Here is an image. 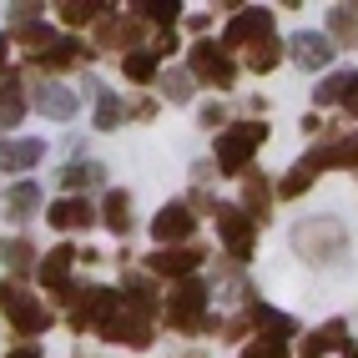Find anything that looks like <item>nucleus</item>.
<instances>
[{"mask_svg":"<svg viewBox=\"0 0 358 358\" xmlns=\"http://www.w3.org/2000/svg\"><path fill=\"white\" fill-rule=\"evenodd\" d=\"M162 318L172 323L177 333H217V338H222V318L207 313V282H197V278L177 282L172 298H166V308H162Z\"/></svg>","mask_w":358,"mask_h":358,"instance_id":"f257e3e1","label":"nucleus"},{"mask_svg":"<svg viewBox=\"0 0 358 358\" xmlns=\"http://www.w3.org/2000/svg\"><path fill=\"white\" fill-rule=\"evenodd\" d=\"M262 141H268V127L262 122H237V127L217 131V172L222 177H243Z\"/></svg>","mask_w":358,"mask_h":358,"instance_id":"f03ea898","label":"nucleus"},{"mask_svg":"<svg viewBox=\"0 0 358 358\" xmlns=\"http://www.w3.org/2000/svg\"><path fill=\"white\" fill-rule=\"evenodd\" d=\"M293 248H298L308 262H328L333 252H343V227L328 222V217H313V222L293 227Z\"/></svg>","mask_w":358,"mask_h":358,"instance_id":"7ed1b4c3","label":"nucleus"},{"mask_svg":"<svg viewBox=\"0 0 358 358\" xmlns=\"http://www.w3.org/2000/svg\"><path fill=\"white\" fill-rule=\"evenodd\" d=\"M217 232H222V243H227V252L237 257V262H248L252 257V243H257V222L248 217L243 207H232V202H217Z\"/></svg>","mask_w":358,"mask_h":358,"instance_id":"20e7f679","label":"nucleus"},{"mask_svg":"<svg viewBox=\"0 0 358 358\" xmlns=\"http://www.w3.org/2000/svg\"><path fill=\"white\" fill-rule=\"evenodd\" d=\"M192 76H197V81H207V86H217V91H232L237 66H232V56L222 51V45L197 41V45H192Z\"/></svg>","mask_w":358,"mask_h":358,"instance_id":"39448f33","label":"nucleus"},{"mask_svg":"<svg viewBox=\"0 0 358 358\" xmlns=\"http://www.w3.org/2000/svg\"><path fill=\"white\" fill-rule=\"evenodd\" d=\"M192 227H197L192 207H187V202H166L157 212V222H152V237L162 248H187V243H192Z\"/></svg>","mask_w":358,"mask_h":358,"instance_id":"423d86ee","label":"nucleus"},{"mask_svg":"<svg viewBox=\"0 0 358 358\" xmlns=\"http://www.w3.org/2000/svg\"><path fill=\"white\" fill-rule=\"evenodd\" d=\"M273 36V10H237L232 15V26L222 31V51H237V45H248V51H252V45L257 41H268Z\"/></svg>","mask_w":358,"mask_h":358,"instance_id":"0eeeda50","label":"nucleus"},{"mask_svg":"<svg viewBox=\"0 0 358 358\" xmlns=\"http://www.w3.org/2000/svg\"><path fill=\"white\" fill-rule=\"evenodd\" d=\"M101 338H111V343H127V348H152V318L147 313H136V308H127L122 303V313H116L106 328H101Z\"/></svg>","mask_w":358,"mask_h":358,"instance_id":"6e6552de","label":"nucleus"},{"mask_svg":"<svg viewBox=\"0 0 358 358\" xmlns=\"http://www.w3.org/2000/svg\"><path fill=\"white\" fill-rule=\"evenodd\" d=\"M323 166H328V157H323V147H313V152H308V157H298L293 166H288V177H282L278 182V197H303L308 192V187H313L318 182V172H323Z\"/></svg>","mask_w":358,"mask_h":358,"instance_id":"1a4fd4ad","label":"nucleus"},{"mask_svg":"<svg viewBox=\"0 0 358 358\" xmlns=\"http://www.w3.org/2000/svg\"><path fill=\"white\" fill-rule=\"evenodd\" d=\"M147 268L182 282V278H192V268H202V248H192V243H187V248H162V252L147 257Z\"/></svg>","mask_w":358,"mask_h":358,"instance_id":"9d476101","label":"nucleus"},{"mask_svg":"<svg viewBox=\"0 0 358 358\" xmlns=\"http://www.w3.org/2000/svg\"><path fill=\"white\" fill-rule=\"evenodd\" d=\"M45 217H51L56 232H86V227H96V207L86 197H56V207Z\"/></svg>","mask_w":358,"mask_h":358,"instance_id":"9b49d317","label":"nucleus"},{"mask_svg":"<svg viewBox=\"0 0 358 358\" xmlns=\"http://www.w3.org/2000/svg\"><path fill=\"white\" fill-rule=\"evenodd\" d=\"M141 20H136V10H111L106 20H96V45H127L131 41V51H136V41H141Z\"/></svg>","mask_w":358,"mask_h":358,"instance_id":"f8f14e48","label":"nucleus"},{"mask_svg":"<svg viewBox=\"0 0 358 358\" xmlns=\"http://www.w3.org/2000/svg\"><path fill=\"white\" fill-rule=\"evenodd\" d=\"M288 51H293V61H298L303 71H323V66L333 61V41H328L323 31H298Z\"/></svg>","mask_w":358,"mask_h":358,"instance_id":"ddd939ff","label":"nucleus"},{"mask_svg":"<svg viewBox=\"0 0 358 358\" xmlns=\"http://www.w3.org/2000/svg\"><path fill=\"white\" fill-rule=\"evenodd\" d=\"M248 323H252V328H262L273 343H288L293 333H298V323H293L288 313H278V308H268V303H252V308H248Z\"/></svg>","mask_w":358,"mask_h":358,"instance_id":"4468645a","label":"nucleus"},{"mask_svg":"<svg viewBox=\"0 0 358 358\" xmlns=\"http://www.w3.org/2000/svg\"><path fill=\"white\" fill-rule=\"evenodd\" d=\"M20 116H26V96H20V76H15V71H0V131L20 127Z\"/></svg>","mask_w":358,"mask_h":358,"instance_id":"2eb2a0df","label":"nucleus"},{"mask_svg":"<svg viewBox=\"0 0 358 358\" xmlns=\"http://www.w3.org/2000/svg\"><path fill=\"white\" fill-rule=\"evenodd\" d=\"M243 212H248V217L262 227V222H268L273 217V187H268V177H243Z\"/></svg>","mask_w":358,"mask_h":358,"instance_id":"dca6fc26","label":"nucleus"},{"mask_svg":"<svg viewBox=\"0 0 358 358\" xmlns=\"http://www.w3.org/2000/svg\"><path fill=\"white\" fill-rule=\"evenodd\" d=\"M36 111L41 116H51V122H66V116H76V91H66L56 81H45L36 91Z\"/></svg>","mask_w":358,"mask_h":358,"instance_id":"f3484780","label":"nucleus"},{"mask_svg":"<svg viewBox=\"0 0 358 358\" xmlns=\"http://www.w3.org/2000/svg\"><path fill=\"white\" fill-rule=\"evenodd\" d=\"M45 157V141H0V172H31Z\"/></svg>","mask_w":358,"mask_h":358,"instance_id":"a211bd4d","label":"nucleus"},{"mask_svg":"<svg viewBox=\"0 0 358 358\" xmlns=\"http://www.w3.org/2000/svg\"><path fill=\"white\" fill-rule=\"evenodd\" d=\"M122 298H127V308H136V313H157V288H152V278L147 273H136V268H127V278H122Z\"/></svg>","mask_w":358,"mask_h":358,"instance_id":"6ab92c4d","label":"nucleus"},{"mask_svg":"<svg viewBox=\"0 0 358 358\" xmlns=\"http://www.w3.org/2000/svg\"><path fill=\"white\" fill-rule=\"evenodd\" d=\"M61 20H66V26L71 31H76V26H91V20H106L116 6H106V0H61Z\"/></svg>","mask_w":358,"mask_h":358,"instance_id":"aec40b11","label":"nucleus"},{"mask_svg":"<svg viewBox=\"0 0 358 358\" xmlns=\"http://www.w3.org/2000/svg\"><path fill=\"white\" fill-rule=\"evenodd\" d=\"M10 328H15V333H26V338H36V333L51 328V308H41L36 298H26L20 308H10Z\"/></svg>","mask_w":358,"mask_h":358,"instance_id":"412c9836","label":"nucleus"},{"mask_svg":"<svg viewBox=\"0 0 358 358\" xmlns=\"http://www.w3.org/2000/svg\"><path fill=\"white\" fill-rule=\"evenodd\" d=\"M0 262H6L15 278H26L31 268H41V262H36V248L26 243V237H0Z\"/></svg>","mask_w":358,"mask_h":358,"instance_id":"4be33fe9","label":"nucleus"},{"mask_svg":"<svg viewBox=\"0 0 358 358\" xmlns=\"http://www.w3.org/2000/svg\"><path fill=\"white\" fill-rule=\"evenodd\" d=\"M333 348H348V323L343 318H333V323H323L313 338L303 343V353L308 358H323V353H333Z\"/></svg>","mask_w":358,"mask_h":358,"instance_id":"5701e85b","label":"nucleus"},{"mask_svg":"<svg viewBox=\"0 0 358 358\" xmlns=\"http://www.w3.org/2000/svg\"><path fill=\"white\" fill-rule=\"evenodd\" d=\"M86 56H91V51H86L76 36H61V41H56V51H51V56H41L36 66H41V71H71V66H81Z\"/></svg>","mask_w":358,"mask_h":358,"instance_id":"b1692460","label":"nucleus"},{"mask_svg":"<svg viewBox=\"0 0 358 358\" xmlns=\"http://www.w3.org/2000/svg\"><path fill=\"white\" fill-rule=\"evenodd\" d=\"M56 41H61V36H56L51 26H45V20H41V26L15 31V51H26V56H36V61H41V56H51V51H56Z\"/></svg>","mask_w":358,"mask_h":358,"instance_id":"393cba45","label":"nucleus"},{"mask_svg":"<svg viewBox=\"0 0 358 358\" xmlns=\"http://www.w3.org/2000/svg\"><path fill=\"white\" fill-rule=\"evenodd\" d=\"M101 222L116 232V237H127L131 232V197L116 187V192H106V202H101Z\"/></svg>","mask_w":358,"mask_h":358,"instance_id":"a878e982","label":"nucleus"},{"mask_svg":"<svg viewBox=\"0 0 358 358\" xmlns=\"http://www.w3.org/2000/svg\"><path fill=\"white\" fill-rule=\"evenodd\" d=\"M177 15H182V0H136V20L141 26H162V31H172L177 26Z\"/></svg>","mask_w":358,"mask_h":358,"instance_id":"bb28decb","label":"nucleus"},{"mask_svg":"<svg viewBox=\"0 0 358 358\" xmlns=\"http://www.w3.org/2000/svg\"><path fill=\"white\" fill-rule=\"evenodd\" d=\"M91 96H96V131H116V127L127 122V106L116 101V96H111V91H106L101 81L91 86Z\"/></svg>","mask_w":358,"mask_h":358,"instance_id":"cd10ccee","label":"nucleus"},{"mask_svg":"<svg viewBox=\"0 0 358 358\" xmlns=\"http://www.w3.org/2000/svg\"><path fill=\"white\" fill-rule=\"evenodd\" d=\"M36 207H41V187L36 182H15L6 192V212H10V217H31Z\"/></svg>","mask_w":358,"mask_h":358,"instance_id":"c85d7f7f","label":"nucleus"},{"mask_svg":"<svg viewBox=\"0 0 358 358\" xmlns=\"http://www.w3.org/2000/svg\"><path fill=\"white\" fill-rule=\"evenodd\" d=\"M106 172H101V162H71L66 172H61V187L66 192H81V187H96Z\"/></svg>","mask_w":358,"mask_h":358,"instance_id":"c756f323","label":"nucleus"},{"mask_svg":"<svg viewBox=\"0 0 358 358\" xmlns=\"http://www.w3.org/2000/svg\"><path fill=\"white\" fill-rule=\"evenodd\" d=\"M122 76L136 81V86H141V81H157V56L141 51V45H136V51H127V56H122Z\"/></svg>","mask_w":358,"mask_h":358,"instance_id":"7c9ffc66","label":"nucleus"},{"mask_svg":"<svg viewBox=\"0 0 358 358\" xmlns=\"http://www.w3.org/2000/svg\"><path fill=\"white\" fill-rule=\"evenodd\" d=\"M328 31L338 36L343 45H353L358 41V6H333L328 10Z\"/></svg>","mask_w":358,"mask_h":358,"instance_id":"2f4dec72","label":"nucleus"},{"mask_svg":"<svg viewBox=\"0 0 358 358\" xmlns=\"http://www.w3.org/2000/svg\"><path fill=\"white\" fill-rule=\"evenodd\" d=\"M278 61H282V41H278V36H268V41H257L252 51H248V66L257 71V76H268V71H273Z\"/></svg>","mask_w":358,"mask_h":358,"instance_id":"473e14b6","label":"nucleus"},{"mask_svg":"<svg viewBox=\"0 0 358 358\" xmlns=\"http://www.w3.org/2000/svg\"><path fill=\"white\" fill-rule=\"evenodd\" d=\"M323 157H328V166H358V131H348L338 141H323Z\"/></svg>","mask_w":358,"mask_h":358,"instance_id":"72a5a7b5","label":"nucleus"},{"mask_svg":"<svg viewBox=\"0 0 358 358\" xmlns=\"http://www.w3.org/2000/svg\"><path fill=\"white\" fill-rule=\"evenodd\" d=\"M157 86L166 101H192V71H166V76H157Z\"/></svg>","mask_w":358,"mask_h":358,"instance_id":"f704fd0d","label":"nucleus"},{"mask_svg":"<svg viewBox=\"0 0 358 358\" xmlns=\"http://www.w3.org/2000/svg\"><path fill=\"white\" fill-rule=\"evenodd\" d=\"M343 81H348V71H338V76H323L318 91H313V101H318V106H343Z\"/></svg>","mask_w":358,"mask_h":358,"instance_id":"c9c22d12","label":"nucleus"},{"mask_svg":"<svg viewBox=\"0 0 358 358\" xmlns=\"http://www.w3.org/2000/svg\"><path fill=\"white\" fill-rule=\"evenodd\" d=\"M41 10H45V6H36V0H26V6H10V26H15V31L41 26Z\"/></svg>","mask_w":358,"mask_h":358,"instance_id":"e433bc0d","label":"nucleus"},{"mask_svg":"<svg viewBox=\"0 0 358 358\" xmlns=\"http://www.w3.org/2000/svg\"><path fill=\"white\" fill-rule=\"evenodd\" d=\"M26 298H31V293L20 288V278H6V282H0V308H6V313H10V308H20Z\"/></svg>","mask_w":358,"mask_h":358,"instance_id":"4c0bfd02","label":"nucleus"},{"mask_svg":"<svg viewBox=\"0 0 358 358\" xmlns=\"http://www.w3.org/2000/svg\"><path fill=\"white\" fill-rule=\"evenodd\" d=\"M243 358H288V343H273V338L268 343H248Z\"/></svg>","mask_w":358,"mask_h":358,"instance_id":"58836bf2","label":"nucleus"},{"mask_svg":"<svg viewBox=\"0 0 358 358\" xmlns=\"http://www.w3.org/2000/svg\"><path fill=\"white\" fill-rule=\"evenodd\" d=\"M343 111L358 116V71H348V81H343Z\"/></svg>","mask_w":358,"mask_h":358,"instance_id":"ea45409f","label":"nucleus"},{"mask_svg":"<svg viewBox=\"0 0 358 358\" xmlns=\"http://www.w3.org/2000/svg\"><path fill=\"white\" fill-rule=\"evenodd\" d=\"M10 358H41V343L36 338H20V343H10Z\"/></svg>","mask_w":358,"mask_h":358,"instance_id":"a19ab883","label":"nucleus"},{"mask_svg":"<svg viewBox=\"0 0 358 358\" xmlns=\"http://www.w3.org/2000/svg\"><path fill=\"white\" fill-rule=\"evenodd\" d=\"M127 116H141V122H152V116H157V101H131Z\"/></svg>","mask_w":358,"mask_h":358,"instance_id":"79ce46f5","label":"nucleus"},{"mask_svg":"<svg viewBox=\"0 0 358 358\" xmlns=\"http://www.w3.org/2000/svg\"><path fill=\"white\" fill-rule=\"evenodd\" d=\"M222 122H227L222 106H202V127H222Z\"/></svg>","mask_w":358,"mask_h":358,"instance_id":"37998d69","label":"nucleus"},{"mask_svg":"<svg viewBox=\"0 0 358 358\" xmlns=\"http://www.w3.org/2000/svg\"><path fill=\"white\" fill-rule=\"evenodd\" d=\"M0 61H6V36H0Z\"/></svg>","mask_w":358,"mask_h":358,"instance_id":"c03bdc74","label":"nucleus"},{"mask_svg":"<svg viewBox=\"0 0 358 358\" xmlns=\"http://www.w3.org/2000/svg\"><path fill=\"white\" fill-rule=\"evenodd\" d=\"M348 358H358V348H348Z\"/></svg>","mask_w":358,"mask_h":358,"instance_id":"a18cd8bd","label":"nucleus"}]
</instances>
